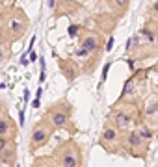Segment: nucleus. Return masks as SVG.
I'll list each match as a JSON object with an SVG mask.
<instances>
[{
    "label": "nucleus",
    "instance_id": "nucleus-3",
    "mask_svg": "<svg viewBox=\"0 0 158 167\" xmlns=\"http://www.w3.org/2000/svg\"><path fill=\"white\" fill-rule=\"evenodd\" d=\"M48 136H50V126H47L45 122H39L34 128V132H32V136H30V149L36 150L39 147H43L48 139Z\"/></svg>",
    "mask_w": 158,
    "mask_h": 167
},
{
    "label": "nucleus",
    "instance_id": "nucleus-5",
    "mask_svg": "<svg viewBox=\"0 0 158 167\" xmlns=\"http://www.w3.org/2000/svg\"><path fill=\"white\" fill-rule=\"evenodd\" d=\"M9 136H15L13 121H9L6 115H0V138H9Z\"/></svg>",
    "mask_w": 158,
    "mask_h": 167
},
{
    "label": "nucleus",
    "instance_id": "nucleus-6",
    "mask_svg": "<svg viewBox=\"0 0 158 167\" xmlns=\"http://www.w3.org/2000/svg\"><path fill=\"white\" fill-rule=\"evenodd\" d=\"M143 138L140 136L138 132H130L129 134V138H126V145L132 149V150H141L143 149Z\"/></svg>",
    "mask_w": 158,
    "mask_h": 167
},
{
    "label": "nucleus",
    "instance_id": "nucleus-1",
    "mask_svg": "<svg viewBox=\"0 0 158 167\" xmlns=\"http://www.w3.org/2000/svg\"><path fill=\"white\" fill-rule=\"evenodd\" d=\"M58 160L60 167H80V152L75 143H65L58 149Z\"/></svg>",
    "mask_w": 158,
    "mask_h": 167
},
{
    "label": "nucleus",
    "instance_id": "nucleus-2",
    "mask_svg": "<svg viewBox=\"0 0 158 167\" xmlns=\"http://www.w3.org/2000/svg\"><path fill=\"white\" fill-rule=\"evenodd\" d=\"M47 117L54 128H67L69 126V111L60 110V106H50L47 111Z\"/></svg>",
    "mask_w": 158,
    "mask_h": 167
},
{
    "label": "nucleus",
    "instance_id": "nucleus-22",
    "mask_svg": "<svg viewBox=\"0 0 158 167\" xmlns=\"http://www.w3.org/2000/svg\"><path fill=\"white\" fill-rule=\"evenodd\" d=\"M0 58H2V48H0Z\"/></svg>",
    "mask_w": 158,
    "mask_h": 167
},
{
    "label": "nucleus",
    "instance_id": "nucleus-16",
    "mask_svg": "<svg viewBox=\"0 0 158 167\" xmlns=\"http://www.w3.org/2000/svg\"><path fill=\"white\" fill-rule=\"evenodd\" d=\"M8 145V139H4V138H0V152L4 150V147Z\"/></svg>",
    "mask_w": 158,
    "mask_h": 167
},
{
    "label": "nucleus",
    "instance_id": "nucleus-9",
    "mask_svg": "<svg viewBox=\"0 0 158 167\" xmlns=\"http://www.w3.org/2000/svg\"><path fill=\"white\" fill-rule=\"evenodd\" d=\"M0 154H4V162L13 163V160H15V145H9V143H8Z\"/></svg>",
    "mask_w": 158,
    "mask_h": 167
},
{
    "label": "nucleus",
    "instance_id": "nucleus-7",
    "mask_svg": "<svg viewBox=\"0 0 158 167\" xmlns=\"http://www.w3.org/2000/svg\"><path fill=\"white\" fill-rule=\"evenodd\" d=\"M117 128H113V126H106L102 132V138H101V143L102 145H108V143H113V141H117Z\"/></svg>",
    "mask_w": 158,
    "mask_h": 167
},
{
    "label": "nucleus",
    "instance_id": "nucleus-10",
    "mask_svg": "<svg viewBox=\"0 0 158 167\" xmlns=\"http://www.w3.org/2000/svg\"><path fill=\"white\" fill-rule=\"evenodd\" d=\"M138 134H140V136H141L143 139H151V136H153V134H151V130L147 128L145 125H141V126L138 128Z\"/></svg>",
    "mask_w": 158,
    "mask_h": 167
},
{
    "label": "nucleus",
    "instance_id": "nucleus-14",
    "mask_svg": "<svg viewBox=\"0 0 158 167\" xmlns=\"http://www.w3.org/2000/svg\"><path fill=\"white\" fill-rule=\"evenodd\" d=\"M76 32H78V26H76V24L69 26V36H71V37H76Z\"/></svg>",
    "mask_w": 158,
    "mask_h": 167
},
{
    "label": "nucleus",
    "instance_id": "nucleus-15",
    "mask_svg": "<svg viewBox=\"0 0 158 167\" xmlns=\"http://www.w3.org/2000/svg\"><path fill=\"white\" fill-rule=\"evenodd\" d=\"M112 47H113V36H110V39L106 43V50H112Z\"/></svg>",
    "mask_w": 158,
    "mask_h": 167
},
{
    "label": "nucleus",
    "instance_id": "nucleus-17",
    "mask_svg": "<svg viewBox=\"0 0 158 167\" xmlns=\"http://www.w3.org/2000/svg\"><path fill=\"white\" fill-rule=\"evenodd\" d=\"M19 121H20V125H24V111L23 110L19 111Z\"/></svg>",
    "mask_w": 158,
    "mask_h": 167
},
{
    "label": "nucleus",
    "instance_id": "nucleus-11",
    "mask_svg": "<svg viewBox=\"0 0 158 167\" xmlns=\"http://www.w3.org/2000/svg\"><path fill=\"white\" fill-rule=\"evenodd\" d=\"M129 6V0H113V8H117L119 11H125Z\"/></svg>",
    "mask_w": 158,
    "mask_h": 167
},
{
    "label": "nucleus",
    "instance_id": "nucleus-20",
    "mask_svg": "<svg viewBox=\"0 0 158 167\" xmlns=\"http://www.w3.org/2000/svg\"><path fill=\"white\" fill-rule=\"evenodd\" d=\"M153 11H154V13H158V0H154V4H153Z\"/></svg>",
    "mask_w": 158,
    "mask_h": 167
},
{
    "label": "nucleus",
    "instance_id": "nucleus-4",
    "mask_svg": "<svg viewBox=\"0 0 158 167\" xmlns=\"http://www.w3.org/2000/svg\"><path fill=\"white\" fill-rule=\"evenodd\" d=\"M110 119H112V122H113L115 126H117V128H123V130L130 128L132 122H134V119L130 117V113H129V111H125V110L113 111V113L110 115Z\"/></svg>",
    "mask_w": 158,
    "mask_h": 167
},
{
    "label": "nucleus",
    "instance_id": "nucleus-21",
    "mask_svg": "<svg viewBox=\"0 0 158 167\" xmlns=\"http://www.w3.org/2000/svg\"><path fill=\"white\" fill-rule=\"evenodd\" d=\"M41 95H43V89L39 87V89H37V93H36V97H37V98H41Z\"/></svg>",
    "mask_w": 158,
    "mask_h": 167
},
{
    "label": "nucleus",
    "instance_id": "nucleus-12",
    "mask_svg": "<svg viewBox=\"0 0 158 167\" xmlns=\"http://www.w3.org/2000/svg\"><path fill=\"white\" fill-rule=\"evenodd\" d=\"M141 36H143L147 41H149V43H153V41H154V33H153V32H149V30H143V32H141Z\"/></svg>",
    "mask_w": 158,
    "mask_h": 167
},
{
    "label": "nucleus",
    "instance_id": "nucleus-19",
    "mask_svg": "<svg viewBox=\"0 0 158 167\" xmlns=\"http://www.w3.org/2000/svg\"><path fill=\"white\" fill-rule=\"evenodd\" d=\"M32 106H34V108H39V106H41V102H39V98H36L34 102H32Z\"/></svg>",
    "mask_w": 158,
    "mask_h": 167
},
{
    "label": "nucleus",
    "instance_id": "nucleus-8",
    "mask_svg": "<svg viewBox=\"0 0 158 167\" xmlns=\"http://www.w3.org/2000/svg\"><path fill=\"white\" fill-rule=\"evenodd\" d=\"M82 48L88 50V52H97L99 50V41L95 36H86L82 41Z\"/></svg>",
    "mask_w": 158,
    "mask_h": 167
},
{
    "label": "nucleus",
    "instance_id": "nucleus-13",
    "mask_svg": "<svg viewBox=\"0 0 158 167\" xmlns=\"http://www.w3.org/2000/svg\"><path fill=\"white\" fill-rule=\"evenodd\" d=\"M110 65H112V63H106V65H104V69H102V80H101V82H104V80H106L108 71H110Z\"/></svg>",
    "mask_w": 158,
    "mask_h": 167
},
{
    "label": "nucleus",
    "instance_id": "nucleus-18",
    "mask_svg": "<svg viewBox=\"0 0 158 167\" xmlns=\"http://www.w3.org/2000/svg\"><path fill=\"white\" fill-rule=\"evenodd\" d=\"M30 61H28V58H26V56H23V58H20V65H28Z\"/></svg>",
    "mask_w": 158,
    "mask_h": 167
}]
</instances>
